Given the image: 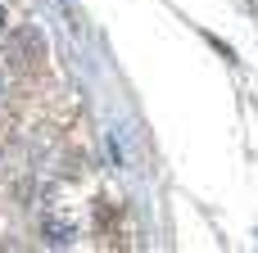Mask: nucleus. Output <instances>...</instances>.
<instances>
[{
	"mask_svg": "<svg viewBox=\"0 0 258 253\" xmlns=\"http://www.w3.org/2000/svg\"><path fill=\"white\" fill-rule=\"evenodd\" d=\"M41 231H45V240H50V244H59V249H63V244H73V226H68V222H59V217H45V222H41Z\"/></svg>",
	"mask_w": 258,
	"mask_h": 253,
	"instance_id": "1",
	"label": "nucleus"
},
{
	"mask_svg": "<svg viewBox=\"0 0 258 253\" xmlns=\"http://www.w3.org/2000/svg\"><path fill=\"white\" fill-rule=\"evenodd\" d=\"M0 32H5V5H0Z\"/></svg>",
	"mask_w": 258,
	"mask_h": 253,
	"instance_id": "2",
	"label": "nucleus"
}]
</instances>
